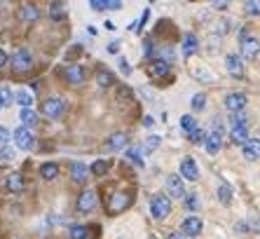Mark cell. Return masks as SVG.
I'll return each instance as SVG.
<instances>
[{"label":"cell","instance_id":"12","mask_svg":"<svg viewBox=\"0 0 260 239\" xmlns=\"http://www.w3.org/2000/svg\"><path fill=\"white\" fill-rule=\"evenodd\" d=\"M202 228H204V225H202V220L197 216H188L183 220V225H181V230H183L188 237H197V235L202 232Z\"/></svg>","mask_w":260,"mask_h":239},{"label":"cell","instance_id":"25","mask_svg":"<svg viewBox=\"0 0 260 239\" xmlns=\"http://www.w3.org/2000/svg\"><path fill=\"white\" fill-rule=\"evenodd\" d=\"M218 199H220V204H225V207L232 202V188H230L228 183L218 185Z\"/></svg>","mask_w":260,"mask_h":239},{"label":"cell","instance_id":"24","mask_svg":"<svg viewBox=\"0 0 260 239\" xmlns=\"http://www.w3.org/2000/svg\"><path fill=\"white\" fill-rule=\"evenodd\" d=\"M19 17H22L24 22H38L40 12H38V7H33V5H24L22 12H19Z\"/></svg>","mask_w":260,"mask_h":239},{"label":"cell","instance_id":"6","mask_svg":"<svg viewBox=\"0 0 260 239\" xmlns=\"http://www.w3.org/2000/svg\"><path fill=\"white\" fill-rule=\"evenodd\" d=\"M225 68L232 77H244V56L241 54H228L225 56Z\"/></svg>","mask_w":260,"mask_h":239},{"label":"cell","instance_id":"30","mask_svg":"<svg viewBox=\"0 0 260 239\" xmlns=\"http://www.w3.org/2000/svg\"><path fill=\"white\" fill-rule=\"evenodd\" d=\"M87 228L85 225H71V230H68V237L71 239H87Z\"/></svg>","mask_w":260,"mask_h":239},{"label":"cell","instance_id":"4","mask_svg":"<svg viewBox=\"0 0 260 239\" xmlns=\"http://www.w3.org/2000/svg\"><path fill=\"white\" fill-rule=\"evenodd\" d=\"M64 110H66V103L59 96L49 98V101H45V103H43V115H45V118H49V120L61 118V115H64Z\"/></svg>","mask_w":260,"mask_h":239},{"label":"cell","instance_id":"7","mask_svg":"<svg viewBox=\"0 0 260 239\" xmlns=\"http://www.w3.org/2000/svg\"><path fill=\"white\" fill-rule=\"evenodd\" d=\"M244 106H246V94L244 92H230L225 96V108L230 113H239V110H244Z\"/></svg>","mask_w":260,"mask_h":239},{"label":"cell","instance_id":"29","mask_svg":"<svg viewBox=\"0 0 260 239\" xmlns=\"http://www.w3.org/2000/svg\"><path fill=\"white\" fill-rule=\"evenodd\" d=\"M181 129H183L185 134L195 131L197 129V120L192 118V115H183V118H181Z\"/></svg>","mask_w":260,"mask_h":239},{"label":"cell","instance_id":"45","mask_svg":"<svg viewBox=\"0 0 260 239\" xmlns=\"http://www.w3.org/2000/svg\"><path fill=\"white\" fill-rule=\"evenodd\" d=\"M188 237V235H185L183 230H178V232H171V235H169V239H185Z\"/></svg>","mask_w":260,"mask_h":239},{"label":"cell","instance_id":"28","mask_svg":"<svg viewBox=\"0 0 260 239\" xmlns=\"http://www.w3.org/2000/svg\"><path fill=\"white\" fill-rule=\"evenodd\" d=\"M96 82H98V87H110V85L115 82V77H113V73H110V71H98Z\"/></svg>","mask_w":260,"mask_h":239},{"label":"cell","instance_id":"51","mask_svg":"<svg viewBox=\"0 0 260 239\" xmlns=\"http://www.w3.org/2000/svg\"><path fill=\"white\" fill-rule=\"evenodd\" d=\"M0 110H2V103H0Z\"/></svg>","mask_w":260,"mask_h":239},{"label":"cell","instance_id":"35","mask_svg":"<svg viewBox=\"0 0 260 239\" xmlns=\"http://www.w3.org/2000/svg\"><path fill=\"white\" fill-rule=\"evenodd\" d=\"M108 171V162H103V160H98V162L92 164V174L94 176H103Z\"/></svg>","mask_w":260,"mask_h":239},{"label":"cell","instance_id":"49","mask_svg":"<svg viewBox=\"0 0 260 239\" xmlns=\"http://www.w3.org/2000/svg\"><path fill=\"white\" fill-rule=\"evenodd\" d=\"M223 5H225V0H216V7H220V10H223Z\"/></svg>","mask_w":260,"mask_h":239},{"label":"cell","instance_id":"18","mask_svg":"<svg viewBox=\"0 0 260 239\" xmlns=\"http://www.w3.org/2000/svg\"><path fill=\"white\" fill-rule=\"evenodd\" d=\"M92 169H87L82 162H73V167H71V174H73V181L75 183H87V174H89Z\"/></svg>","mask_w":260,"mask_h":239},{"label":"cell","instance_id":"26","mask_svg":"<svg viewBox=\"0 0 260 239\" xmlns=\"http://www.w3.org/2000/svg\"><path fill=\"white\" fill-rule=\"evenodd\" d=\"M14 96H17V103H19L22 108H31V103H33V94L28 92V89H22V92H17Z\"/></svg>","mask_w":260,"mask_h":239},{"label":"cell","instance_id":"17","mask_svg":"<svg viewBox=\"0 0 260 239\" xmlns=\"http://www.w3.org/2000/svg\"><path fill=\"white\" fill-rule=\"evenodd\" d=\"M127 134H122V131H118V134H113L108 141H106V150H119V148H124L127 145Z\"/></svg>","mask_w":260,"mask_h":239},{"label":"cell","instance_id":"37","mask_svg":"<svg viewBox=\"0 0 260 239\" xmlns=\"http://www.w3.org/2000/svg\"><path fill=\"white\" fill-rule=\"evenodd\" d=\"M185 207L190 209V211H195L197 207H199V197L192 192V195H185Z\"/></svg>","mask_w":260,"mask_h":239},{"label":"cell","instance_id":"33","mask_svg":"<svg viewBox=\"0 0 260 239\" xmlns=\"http://www.w3.org/2000/svg\"><path fill=\"white\" fill-rule=\"evenodd\" d=\"M127 157H129L131 162L136 164V167H143V157H141V150H139V148H129V150H127Z\"/></svg>","mask_w":260,"mask_h":239},{"label":"cell","instance_id":"23","mask_svg":"<svg viewBox=\"0 0 260 239\" xmlns=\"http://www.w3.org/2000/svg\"><path fill=\"white\" fill-rule=\"evenodd\" d=\"M19 120H22L24 127H35V122H38V115H35V110H31V108H22V113H19Z\"/></svg>","mask_w":260,"mask_h":239},{"label":"cell","instance_id":"42","mask_svg":"<svg viewBox=\"0 0 260 239\" xmlns=\"http://www.w3.org/2000/svg\"><path fill=\"white\" fill-rule=\"evenodd\" d=\"M7 141H10V131L0 127V145H7Z\"/></svg>","mask_w":260,"mask_h":239},{"label":"cell","instance_id":"19","mask_svg":"<svg viewBox=\"0 0 260 239\" xmlns=\"http://www.w3.org/2000/svg\"><path fill=\"white\" fill-rule=\"evenodd\" d=\"M197 49H199V43H197V35H192V33H188L183 38V54L185 56H192L197 54Z\"/></svg>","mask_w":260,"mask_h":239},{"label":"cell","instance_id":"16","mask_svg":"<svg viewBox=\"0 0 260 239\" xmlns=\"http://www.w3.org/2000/svg\"><path fill=\"white\" fill-rule=\"evenodd\" d=\"M230 139H232L235 145H244V143L249 141V129H246V124H241V127H232Z\"/></svg>","mask_w":260,"mask_h":239},{"label":"cell","instance_id":"34","mask_svg":"<svg viewBox=\"0 0 260 239\" xmlns=\"http://www.w3.org/2000/svg\"><path fill=\"white\" fill-rule=\"evenodd\" d=\"M49 17H52V19H54V22H61V19H64V17H66L64 7H61V5H59V2H54V5H52V7H49Z\"/></svg>","mask_w":260,"mask_h":239},{"label":"cell","instance_id":"38","mask_svg":"<svg viewBox=\"0 0 260 239\" xmlns=\"http://www.w3.org/2000/svg\"><path fill=\"white\" fill-rule=\"evenodd\" d=\"M204 106H206V96H204V94H195V96H192V108H195V110H204Z\"/></svg>","mask_w":260,"mask_h":239},{"label":"cell","instance_id":"32","mask_svg":"<svg viewBox=\"0 0 260 239\" xmlns=\"http://www.w3.org/2000/svg\"><path fill=\"white\" fill-rule=\"evenodd\" d=\"M244 10H246L249 17H260V0H246Z\"/></svg>","mask_w":260,"mask_h":239},{"label":"cell","instance_id":"44","mask_svg":"<svg viewBox=\"0 0 260 239\" xmlns=\"http://www.w3.org/2000/svg\"><path fill=\"white\" fill-rule=\"evenodd\" d=\"M122 7V0H108V10H119Z\"/></svg>","mask_w":260,"mask_h":239},{"label":"cell","instance_id":"36","mask_svg":"<svg viewBox=\"0 0 260 239\" xmlns=\"http://www.w3.org/2000/svg\"><path fill=\"white\" fill-rule=\"evenodd\" d=\"M230 124L232 127H241V124H246V115L239 110V113H232V118H230Z\"/></svg>","mask_w":260,"mask_h":239},{"label":"cell","instance_id":"48","mask_svg":"<svg viewBox=\"0 0 260 239\" xmlns=\"http://www.w3.org/2000/svg\"><path fill=\"white\" fill-rule=\"evenodd\" d=\"M110 52H113V54H115V52H118L119 49V43H110V47H108Z\"/></svg>","mask_w":260,"mask_h":239},{"label":"cell","instance_id":"10","mask_svg":"<svg viewBox=\"0 0 260 239\" xmlns=\"http://www.w3.org/2000/svg\"><path fill=\"white\" fill-rule=\"evenodd\" d=\"M85 77H87L85 66L71 64L68 68H66V80H68L71 85H82V82H85Z\"/></svg>","mask_w":260,"mask_h":239},{"label":"cell","instance_id":"9","mask_svg":"<svg viewBox=\"0 0 260 239\" xmlns=\"http://www.w3.org/2000/svg\"><path fill=\"white\" fill-rule=\"evenodd\" d=\"M94 207H96V192L94 190H85L82 195L77 197V211L89 214V211H94Z\"/></svg>","mask_w":260,"mask_h":239},{"label":"cell","instance_id":"39","mask_svg":"<svg viewBox=\"0 0 260 239\" xmlns=\"http://www.w3.org/2000/svg\"><path fill=\"white\" fill-rule=\"evenodd\" d=\"M188 136H190V141H192V143H204V141H206V134H204V131H202V129L190 131Z\"/></svg>","mask_w":260,"mask_h":239},{"label":"cell","instance_id":"11","mask_svg":"<svg viewBox=\"0 0 260 239\" xmlns=\"http://www.w3.org/2000/svg\"><path fill=\"white\" fill-rule=\"evenodd\" d=\"M181 176L188 178V181H197L199 178V167L192 157H185L183 162H181Z\"/></svg>","mask_w":260,"mask_h":239},{"label":"cell","instance_id":"2","mask_svg":"<svg viewBox=\"0 0 260 239\" xmlns=\"http://www.w3.org/2000/svg\"><path fill=\"white\" fill-rule=\"evenodd\" d=\"M258 54H260V40L258 38H251L246 31H241V56L251 61Z\"/></svg>","mask_w":260,"mask_h":239},{"label":"cell","instance_id":"21","mask_svg":"<svg viewBox=\"0 0 260 239\" xmlns=\"http://www.w3.org/2000/svg\"><path fill=\"white\" fill-rule=\"evenodd\" d=\"M129 204V195L127 192H115L110 199V211H122V209Z\"/></svg>","mask_w":260,"mask_h":239},{"label":"cell","instance_id":"40","mask_svg":"<svg viewBox=\"0 0 260 239\" xmlns=\"http://www.w3.org/2000/svg\"><path fill=\"white\" fill-rule=\"evenodd\" d=\"M160 148V136H148V141H145V150H157Z\"/></svg>","mask_w":260,"mask_h":239},{"label":"cell","instance_id":"27","mask_svg":"<svg viewBox=\"0 0 260 239\" xmlns=\"http://www.w3.org/2000/svg\"><path fill=\"white\" fill-rule=\"evenodd\" d=\"M17 101V96L12 94L10 87H0V103H2V108H7V106H12Z\"/></svg>","mask_w":260,"mask_h":239},{"label":"cell","instance_id":"43","mask_svg":"<svg viewBox=\"0 0 260 239\" xmlns=\"http://www.w3.org/2000/svg\"><path fill=\"white\" fill-rule=\"evenodd\" d=\"M119 71H122L124 75H129V73H131V66H129L127 59H119Z\"/></svg>","mask_w":260,"mask_h":239},{"label":"cell","instance_id":"20","mask_svg":"<svg viewBox=\"0 0 260 239\" xmlns=\"http://www.w3.org/2000/svg\"><path fill=\"white\" fill-rule=\"evenodd\" d=\"M5 185H7V190H10V192H22L24 188H26L22 174H10V176H7V181H5Z\"/></svg>","mask_w":260,"mask_h":239},{"label":"cell","instance_id":"41","mask_svg":"<svg viewBox=\"0 0 260 239\" xmlns=\"http://www.w3.org/2000/svg\"><path fill=\"white\" fill-rule=\"evenodd\" d=\"M89 5H92V10H108V0H89Z\"/></svg>","mask_w":260,"mask_h":239},{"label":"cell","instance_id":"31","mask_svg":"<svg viewBox=\"0 0 260 239\" xmlns=\"http://www.w3.org/2000/svg\"><path fill=\"white\" fill-rule=\"evenodd\" d=\"M14 157H17V150L12 145H0V160L2 162H12Z\"/></svg>","mask_w":260,"mask_h":239},{"label":"cell","instance_id":"46","mask_svg":"<svg viewBox=\"0 0 260 239\" xmlns=\"http://www.w3.org/2000/svg\"><path fill=\"white\" fill-rule=\"evenodd\" d=\"M7 61H10V59H7V54H5V52L0 49V68H2L5 64H7Z\"/></svg>","mask_w":260,"mask_h":239},{"label":"cell","instance_id":"50","mask_svg":"<svg viewBox=\"0 0 260 239\" xmlns=\"http://www.w3.org/2000/svg\"><path fill=\"white\" fill-rule=\"evenodd\" d=\"M256 230H258V232H260V220H258V223H256Z\"/></svg>","mask_w":260,"mask_h":239},{"label":"cell","instance_id":"13","mask_svg":"<svg viewBox=\"0 0 260 239\" xmlns=\"http://www.w3.org/2000/svg\"><path fill=\"white\" fill-rule=\"evenodd\" d=\"M241 150H244V157L249 162H256L260 157V139H249V141L241 145Z\"/></svg>","mask_w":260,"mask_h":239},{"label":"cell","instance_id":"1","mask_svg":"<svg viewBox=\"0 0 260 239\" xmlns=\"http://www.w3.org/2000/svg\"><path fill=\"white\" fill-rule=\"evenodd\" d=\"M150 214L155 220H164L171 214V199L166 195H155L150 199Z\"/></svg>","mask_w":260,"mask_h":239},{"label":"cell","instance_id":"5","mask_svg":"<svg viewBox=\"0 0 260 239\" xmlns=\"http://www.w3.org/2000/svg\"><path fill=\"white\" fill-rule=\"evenodd\" d=\"M33 64V56L28 49H17L14 54H12V68L17 71V73H24V71H28Z\"/></svg>","mask_w":260,"mask_h":239},{"label":"cell","instance_id":"14","mask_svg":"<svg viewBox=\"0 0 260 239\" xmlns=\"http://www.w3.org/2000/svg\"><path fill=\"white\" fill-rule=\"evenodd\" d=\"M204 145H206V150L211 152V155H216V152L220 150V145H223V131H220V129L211 131V134H209V136H206Z\"/></svg>","mask_w":260,"mask_h":239},{"label":"cell","instance_id":"47","mask_svg":"<svg viewBox=\"0 0 260 239\" xmlns=\"http://www.w3.org/2000/svg\"><path fill=\"white\" fill-rule=\"evenodd\" d=\"M143 124H145V127H152V124H155V120L148 115V118H143Z\"/></svg>","mask_w":260,"mask_h":239},{"label":"cell","instance_id":"8","mask_svg":"<svg viewBox=\"0 0 260 239\" xmlns=\"http://www.w3.org/2000/svg\"><path fill=\"white\" fill-rule=\"evenodd\" d=\"M166 190H169V195L176 197V199H185L183 176H169V178H166Z\"/></svg>","mask_w":260,"mask_h":239},{"label":"cell","instance_id":"3","mask_svg":"<svg viewBox=\"0 0 260 239\" xmlns=\"http://www.w3.org/2000/svg\"><path fill=\"white\" fill-rule=\"evenodd\" d=\"M14 145L19 148V150H31L33 145H35V139H33V134L28 127H19V129H14Z\"/></svg>","mask_w":260,"mask_h":239},{"label":"cell","instance_id":"15","mask_svg":"<svg viewBox=\"0 0 260 239\" xmlns=\"http://www.w3.org/2000/svg\"><path fill=\"white\" fill-rule=\"evenodd\" d=\"M166 73H169V64H166L164 59H155V61L148 66V75L155 77V80H157V77H164Z\"/></svg>","mask_w":260,"mask_h":239},{"label":"cell","instance_id":"22","mask_svg":"<svg viewBox=\"0 0 260 239\" xmlns=\"http://www.w3.org/2000/svg\"><path fill=\"white\" fill-rule=\"evenodd\" d=\"M40 176H43L45 181H54L56 176H59V164L54 162H47L40 167Z\"/></svg>","mask_w":260,"mask_h":239}]
</instances>
